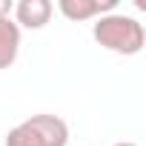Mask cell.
Here are the masks:
<instances>
[{
    "label": "cell",
    "mask_w": 146,
    "mask_h": 146,
    "mask_svg": "<svg viewBox=\"0 0 146 146\" xmlns=\"http://www.w3.org/2000/svg\"><path fill=\"white\" fill-rule=\"evenodd\" d=\"M92 37L106 52H115V54H123V57L140 54V49L146 43L143 23L132 15H123V12H109V15L98 17L92 23Z\"/></svg>",
    "instance_id": "1"
},
{
    "label": "cell",
    "mask_w": 146,
    "mask_h": 146,
    "mask_svg": "<svg viewBox=\"0 0 146 146\" xmlns=\"http://www.w3.org/2000/svg\"><path fill=\"white\" fill-rule=\"evenodd\" d=\"M69 126L57 115H32L9 129L3 146H66Z\"/></svg>",
    "instance_id": "2"
},
{
    "label": "cell",
    "mask_w": 146,
    "mask_h": 146,
    "mask_svg": "<svg viewBox=\"0 0 146 146\" xmlns=\"http://www.w3.org/2000/svg\"><path fill=\"white\" fill-rule=\"evenodd\" d=\"M60 15L72 23H83V20H98L109 12L117 9V0H60L57 3Z\"/></svg>",
    "instance_id": "3"
},
{
    "label": "cell",
    "mask_w": 146,
    "mask_h": 146,
    "mask_svg": "<svg viewBox=\"0 0 146 146\" xmlns=\"http://www.w3.org/2000/svg\"><path fill=\"white\" fill-rule=\"evenodd\" d=\"M52 12H54V6L49 0H20L12 9L15 23L20 29H43L52 20Z\"/></svg>",
    "instance_id": "4"
},
{
    "label": "cell",
    "mask_w": 146,
    "mask_h": 146,
    "mask_svg": "<svg viewBox=\"0 0 146 146\" xmlns=\"http://www.w3.org/2000/svg\"><path fill=\"white\" fill-rule=\"evenodd\" d=\"M20 54V26L12 17L0 20V69H9Z\"/></svg>",
    "instance_id": "5"
},
{
    "label": "cell",
    "mask_w": 146,
    "mask_h": 146,
    "mask_svg": "<svg viewBox=\"0 0 146 146\" xmlns=\"http://www.w3.org/2000/svg\"><path fill=\"white\" fill-rule=\"evenodd\" d=\"M12 9H15L12 0H0V20H3V17H12Z\"/></svg>",
    "instance_id": "6"
},
{
    "label": "cell",
    "mask_w": 146,
    "mask_h": 146,
    "mask_svg": "<svg viewBox=\"0 0 146 146\" xmlns=\"http://www.w3.org/2000/svg\"><path fill=\"white\" fill-rule=\"evenodd\" d=\"M112 146H137V143H132V140H120V143H112Z\"/></svg>",
    "instance_id": "7"
},
{
    "label": "cell",
    "mask_w": 146,
    "mask_h": 146,
    "mask_svg": "<svg viewBox=\"0 0 146 146\" xmlns=\"http://www.w3.org/2000/svg\"><path fill=\"white\" fill-rule=\"evenodd\" d=\"M0 146H3V143H0Z\"/></svg>",
    "instance_id": "8"
}]
</instances>
